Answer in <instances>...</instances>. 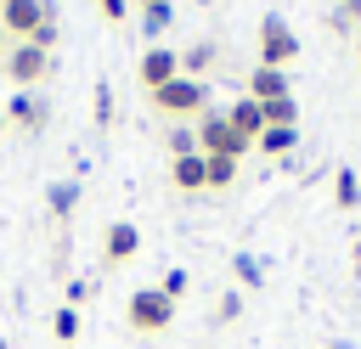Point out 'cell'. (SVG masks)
Here are the masks:
<instances>
[{
  "mask_svg": "<svg viewBox=\"0 0 361 349\" xmlns=\"http://www.w3.org/2000/svg\"><path fill=\"white\" fill-rule=\"evenodd\" d=\"M147 96H152V107L164 118H197V113H209V84L203 79H186V73H175L169 84H158Z\"/></svg>",
  "mask_w": 361,
  "mask_h": 349,
  "instance_id": "obj_1",
  "label": "cell"
},
{
  "mask_svg": "<svg viewBox=\"0 0 361 349\" xmlns=\"http://www.w3.org/2000/svg\"><path fill=\"white\" fill-rule=\"evenodd\" d=\"M299 56V34L282 11H265L259 17V68H288Z\"/></svg>",
  "mask_w": 361,
  "mask_h": 349,
  "instance_id": "obj_2",
  "label": "cell"
},
{
  "mask_svg": "<svg viewBox=\"0 0 361 349\" xmlns=\"http://www.w3.org/2000/svg\"><path fill=\"white\" fill-rule=\"evenodd\" d=\"M197 152H203V158H237V163H243L248 141L231 129V118H226V113H214V107H209V113H197Z\"/></svg>",
  "mask_w": 361,
  "mask_h": 349,
  "instance_id": "obj_3",
  "label": "cell"
},
{
  "mask_svg": "<svg viewBox=\"0 0 361 349\" xmlns=\"http://www.w3.org/2000/svg\"><path fill=\"white\" fill-rule=\"evenodd\" d=\"M124 321H130L135 332H147V338H152V332H164V326L175 321V298H164L158 287H135V293H130V304H124Z\"/></svg>",
  "mask_w": 361,
  "mask_h": 349,
  "instance_id": "obj_4",
  "label": "cell"
},
{
  "mask_svg": "<svg viewBox=\"0 0 361 349\" xmlns=\"http://www.w3.org/2000/svg\"><path fill=\"white\" fill-rule=\"evenodd\" d=\"M0 73L17 84V90H34L45 73H51V51H39V45H28V39H17L6 56H0Z\"/></svg>",
  "mask_w": 361,
  "mask_h": 349,
  "instance_id": "obj_5",
  "label": "cell"
},
{
  "mask_svg": "<svg viewBox=\"0 0 361 349\" xmlns=\"http://www.w3.org/2000/svg\"><path fill=\"white\" fill-rule=\"evenodd\" d=\"M51 11H56L51 0H0V28H6V34H11V45H17V39H28Z\"/></svg>",
  "mask_w": 361,
  "mask_h": 349,
  "instance_id": "obj_6",
  "label": "cell"
},
{
  "mask_svg": "<svg viewBox=\"0 0 361 349\" xmlns=\"http://www.w3.org/2000/svg\"><path fill=\"white\" fill-rule=\"evenodd\" d=\"M6 124H23L28 135H45V124H51V101H45L39 90H17V96L6 101Z\"/></svg>",
  "mask_w": 361,
  "mask_h": 349,
  "instance_id": "obj_7",
  "label": "cell"
},
{
  "mask_svg": "<svg viewBox=\"0 0 361 349\" xmlns=\"http://www.w3.org/2000/svg\"><path fill=\"white\" fill-rule=\"evenodd\" d=\"M135 253H141V231H135L130 220H113L107 236H102V259H107V265H130Z\"/></svg>",
  "mask_w": 361,
  "mask_h": 349,
  "instance_id": "obj_8",
  "label": "cell"
},
{
  "mask_svg": "<svg viewBox=\"0 0 361 349\" xmlns=\"http://www.w3.org/2000/svg\"><path fill=\"white\" fill-rule=\"evenodd\" d=\"M141 84L147 90H158V84H169L175 73H180V51H164V45H152V51H141Z\"/></svg>",
  "mask_w": 361,
  "mask_h": 349,
  "instance_id": "obj_9",
  "label": "cell"
},
{
  "mask_svg": "<svg viewBox=\"0 0 361 349\" xmlns=\"http://www.w3.org/2000/svg\"><path fill=\"white\" fill-rule=\"evenodd\" d=\"M248 96H254V101L293 96V84H288V68H254V73H248Z\"/></svg>",
  "mask_w": 361,
  "mask_h": 349,
  "instance_id": "obj_10",
  "label": "cell"
},
{
  "mask_svg": "<svg viewBox=\"0 0 361 349\" xmlns=\"http://www.w3.org/2000/svg\"><path fill=\"white\" fill-rule=\"evenodd\" d=\"M226 118H231V129H237L248 146H254V141H259V129H265V113H259V101H254V96L231 101V107H226Z\"/></svg>",
  "mask_w": 361,
  "mask_h": 349,
  "instance_id": "obj_11",
  "label": "cell"
},
{
  "mask_svg": "<svg viewBox=\"0 0 361 349\" xmlns=\"http://www.w3.org/2000/svg\"><path fill=\"white\" fill-rule=\"evenodd\" d=\"M214 62H220V45H214V39H197V45L180 51V73H186V79H203Z\"/></svg>",
  "mask_w": 361,
  "mask_h": 349,
  "instance_id": "obj_12",
  "label": "cell"
},
{
  "mask_svg": "<svg viewBox=\"0 0 361 349\" xmlns=\"http://www.w3.org/2000/svg\"><path fill=\"white\" fill-rule=\"evenodd\" d=\"M254 146H259V152H265V158H288V152H293V146H299V129H288V124H265V129H259V141H254Z\"/></svg>",
  "mask_w": 361,
  "mask_h": 349,
  "instance_id": "obj_13",
  "label": "cell"
},
{
  "mask_svg": "<svg viewBox=\"0 0 361 349\" xmlns=\"http://www.w3.org/2000/svg\"><path fill=\"white\" fill-rule=\"evenodd\" d=\"M169 180H175L180 191H209V186H203V152H192V158H169Z\"/></svg>",
  "mask_w": 361,
  "mask_h": 349,
  "instance_id": "obj_14",
  "label": "cell"
},
{
  "mask_svg": "<svg viewBox=\"0 0 361 349\" xmlns=\"http://www.w3.org/2000/svg\"><path fill=\"white\" fill-rule=\"evenodd\" d=\"M45 208H51V220H68V214L79 208V180H56V186H45Z\"/></svg>",
  "mask_w": 361,
  "mask_h": 349,
  "instance_id": "obj_15",
  "label": "cell"
},
{
  "mask_svg": "<svg viewBox=\"0 0 361 349\" xmlns=\"http://www.w3.org/2000/svg\"><path fill=\"white\" fill-rule=\"evenodd\" d=\"M169 23H175V6H169V0H152V6H141V34H147V39H158Z\"/></svg>",
  "mask_w": 361,
  "mask_h": 349,
  "instance_id": "obj_16",
  "label": "cell"
},
{
  "mask_svg": "<svg viewBox=\"0 0 361 349\" xmlns=\"http://www.w3.org/2000/svg\"><path fill=\"white\" fill-rule=\"evenodd\" d=\"M237 180V158H203V186L209 191H226Z\"/></svg>",
  "mask_w": 361,
  "mask_h": 349,
  "instance_id": "obj_17",
  "label": "cell"
},
{
  "mask_svg": "<svg viewBox=\"0 0 361 349\" xmlns=\"http://www.w3.org/2000/svg\"><path fill=\"white\" fill-rule=\"evenodd\" d=\"M259 113H265V124H288V129H299V101H293V96L259 101Z\"/></svg>",
  "mask_w": 361,
  "mask_h": 349,
  "instance_id": "obj_18",
  "label": "cell"
},
{
  "mask_svg": "<svg viewBox=\"0 0 361 349\" xmlns=\"http://www.w3.org/2000/svg\"><path fill=\"white\" fill-rule=\"evenodd\" d=\"M164 146H169V158H192V152H197V129H186V124H175V129L164 135Z\"/></svg>",
  "mask_w": 361,
  "mask_h": 349,
  "instance_id": "obj_19",
  "label": "cell"
},
{
  "mask_svg": "<svg viewBox=\"0 0 361 349\" xmlns=\"http://www.w3.org/2000/svg\"><path fill=\"white\" fill-rule=\"evenodd\" d=\"M333 197H338V208H355V203H361V180H355V169H338Z\"/></svg>",
  "mask_w": 361,
  "mask_h": 349,
  "instance_id": "obj_20",
  "label": "cell"
},
{
  "mask_svg": "<svg viewBox=\"0 0 361 349\" xmlns=\"http://www.w3.org/2000/svg\"><path fill=\"white\" fill-rule=\"evenodd\" d=\"M51 332H56L62 343H73V338H79V310H73V304H62V310L51 315Z\"/></svg>",
  "mask_w": 361,
  "mask_h": 349,
  "instance_id": "obj_21",
  "label": "cell"
},
{
  "mask_svg": "<svg viewBox=\"0 0 361 349\" xmlns=\"http://www.w3.org/2000/svg\"><path fill=\"white\" fill-rule=\"evenodd\" d=\"M231 270H237V281H248V287H259V281H265L259 259H248V253H237V259H231Z\"/></svg>",
  "mask_w": 361,
  "mask_h": 349,
  "instance_id": "obj_22",
  "label": "cell"
},
{
  "mask_svg": "<svg viewBox=\"0 0 361 349\" xmlns=\"http://www.w3.org/2000/svg\"><path fill=\"white\" fill-rule=\"evenodd\" d=\"M186 287H192V276H186V270H164V281H158V293H164V298H186Z\"/></svg>",
  "mask_w": 361,
  "mask_h": 349,
  "instance_id": "obj_23",
  "label": "cell"
},
{
  "mask_svg": "<svg viewBox=\"0 0 361 349\" xmlns=\"http://www.w3.org/2000/svg\"><path fill=\"white\" fill-rule=\"evenodd\" d=\"M333 28L344 34V28H361V0H338V11H333Z\"/></svg>",
  "mask_w": 361,
  "mask_h": 349,
  "instance_id": "obj_24",
  "label": "cell"
},
{
  "mask_svg": "<svg viewBox=\"0 0 361 349\" xmlns=\"http://www.w3.org/2000/svg\"><path fill=\"white\" fill-rule=\"evenodd\" d=\"M28 45H39V51H56V11H51V17H45L34 34H28Z\"/></svg>",
  "mask_w": 361,
  "mask_h": 349,
  "instance_id": "obj_25",
  "label": "cell"
},
{
  "mask_svg": "<svg viewBox=\"0 0 361 349\" xmlns=\"http://www.w3.org/2000/svg\"><path fill=\"white\" fill-rule=\"evenodd\" d=\"M96 124H102V129L113 124V84H107V79L96 84Z\"/></svg>",
  "mask_w": 361,
  "mask_h": 349,
  "instance_id": "obj_26",
  "label": "cell"
},
{
  "mask_svg": "<svg viewBox=\"0 0 361 349\" xmlns=\"http://www.w3.org/2000/svg\"><path fill=\"white\" fill-rule=\"evenodd\" d=\"M237 315H243V298H237V293H220V298H214V321L226 326V321H237Z\"/></svg>",
  "mask_w": 361,
  "mask_h": 349,
  "instance_id": "obj_27",
  "label": "cell"
},
{
  "mask_svg": "<svg viewBox=\"0 0 361 349\" xmlns=\"http://www.w3.org/2000/svg\"><path fill=\"white\" fill-rule=\"evenodd\" d=\"M90 293H96V281H90V276H73V281H68V304H73V310H79Z\"/></svg>",
  "mask_w": 361,
  "mask_h": 349,
  "instance_id": "obj_28",
  "label": "cell"
},
{
  "mask_svg": "<svg viewBox=\"0 0 361 349\" xmlns=\"http://www.w3.org/2000/svg\"><path fill=\"white\" fill-rule=\"evenodd\" d=\"M96 6H102L107 23H124V17H130V0H96Z\"/></svg>",
  "mask_w": 361,
  "mask_h": 349,
  "instance_id": "obj_29",
  "label": "cell"
},
{
  "mask_svg": "<svg viewBox=\"0 0 361 349\" xmlns=\"http://www.w3.org/2000/svg\"><path fill=\"white\" fill-rule=\"evenodd\" d=\"M355 270H361V231H355Z\"/></svg>",
  "mask_w": 361,
  "mask_h": 349,
  "instance_id": "obj_30",
  "label": "cell"
},
{
  "mask_svg": "<svg viewBox=\"0 0 361 349\" xmlns=\"http://www.w3.org/2000/svg\"><path fill=\"white\" fill-rule=\"evenodd\" d=\"M0 51H11V34H6V28H0Z\"/></svg>",
  "mask_w": 361,
  "mask_h": 349,
  "instance_id": "obj_31",
  "label": "cell"
},
{
  "mask_svg": "<svg viewBox=\"0 0 361 349\" xmlns=\"http://www.w3.org/2000/svg\"><path fill=\"white\" fill-rule=\"evenodd\" d=\"M0 129H6V113H0Z\"/></svg>",
  "mask_w": 361,
  "mask_h": 349,
  "instance_id": "obj_32",
  "label": "cell"
},
{
  "mask_svg": "<svg viewBox=\"0 0 361 349\" xmlns=\"http://www.w3.org/2000/svg\"><path fill=\"white\" fill-rule=\"evenodd\" d=\"M141 6H152V0H141Z\"/></svg>",
  "mask_w": 361,
  "mask_h": 349,
  "instance_id": "obj_33",
  "label": "cell"
},
{
  "mask_svg": "<svg viewBox=\"0 0 361 349\" xmlns=\"http://www.w3.org/2000/svg\"><path fill=\"white\" fill-rule=\"evenodd\" d=\"M0 349H6V338H0Z\"/></svg>",
  "mask_w": 361,
  "mask_h": 349,
  "instance_id": "obj_34",
  "label": "cell"
},
{
  "mask_svg": "<svg viewBox=\"0 0 361 349\" xmlns=\"http://www.w3.org/2000/svg\"><path fill=\"white\" fill-rule=\"evenodd\" d=\"M355 51H361V45H355Z\"/></svg>",
  "mask_w": 361,
  "mask_h": 349,
  "instance_id": "obj_35",
  "label": "cell"
}]
</instances>
